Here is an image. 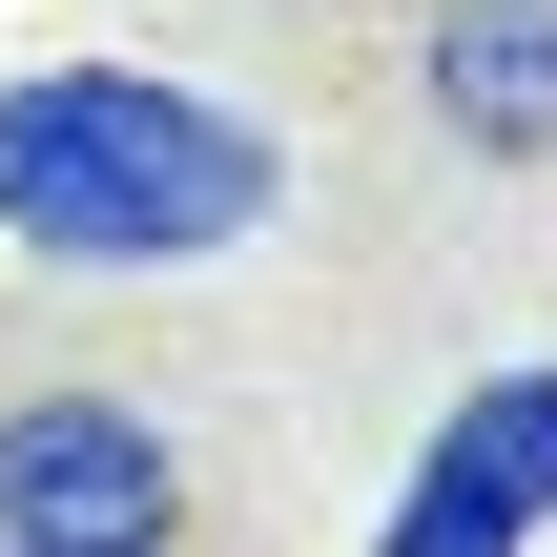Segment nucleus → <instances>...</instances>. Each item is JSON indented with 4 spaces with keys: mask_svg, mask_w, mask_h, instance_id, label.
<instances>
[{
    "mask_svg": "<svg viewBox=\"0 0 557 557\" xmlns=\"http://www.w3.org/2000/svg\"><path fill=\"white\" fill-rule=\"evenodd\" d=\"M0 227L41 269H207L269 227V145L145 62H41L0 83Z\"/></svg>",
    "mask_w": 557,
    "mask_h": 557,
    "instance_id": "f257e3e1",
    "label": "nucleus"
},
{
    "mask_svg": "<svg viewBox=\"0 0 557 557\" xmlns=\"http://www.w3.org/2000/svg\"><path fill=\"white\" fill-rule=\"evenodd\" d=\"M186 537V455L124 393H21L0 413V557H165Z\"/></svg>",
    "mask_w": 557,
    "mask_h": 557,
    "instance_id": "f03ea898",
    "label": "nucleus"
},
{
    "mask_svg": "<svg viewBox=\"0 0 557 557\" xmlns=\"http://www.w3.org/2000/svg\"><path fill=\"white\" fill-rule=\"evenodd\" d=\"M537 517H557V372H496V393L413 455L393 557H537Z\"/></svg>",
    "mask_w": 557,
    "mask_h": 557,
    "instance_id": "7ed1b4c3",
    "label": "nucleus"
},
{
    "mask_svg": "<svg viewBox=\"0 0 557 557\" xmlns=\"http://www.w3.org/2000/svg\"><path fill=\"white\" fill-rule=\"evenodd\" d=\"M434 124L475 165H557V0H455L434 21Z\"/></svg>",
    "mask_w": 557,
    "mask_h": 557,
    "instance_id": "20e7f679",
    "label": "nucleus"
}]
</instances>
